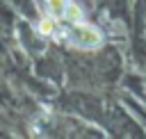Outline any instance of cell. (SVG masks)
Wrapping results in <instances>:
<instances>
[{"label":"cell","mask_w":146,"mask_h":139,"mask_svg":"<svg viewBox=\"0 0 146 139\" xmlns=\"http://www.w3.org/2000/svg\"><path fill=\"white\" fill-rule=\"evenodd\" d=\"M64 32H66L64 39H66L68 43L78 46V48H98V46L103 43L100 30H98V27H91V25H84V23L75 25L73 30H64Z\"/></svg>","instance_id":"cell-1"},{"label":"cell","mask_w":146,"mask_h":139,"mask_svg":"<svg viewBox=\"0 0 146 139\" xmlns=\"http://www.w3.org/2000/svg\"><path fill=\"white\" fill-rule=\"evenodd\" d=\"M66 2H68V0H46V7H48V11H50V14H55V16H62V18H64Z\"/></svg>","instance_id":"cell-2"},{"label":"cell","mask_w":146,"mask_h":139,"mask_svg":"<svg viewBox=\"0 0 146 139\" xmlns=\"http://www.w3.org/2000/svg\"><path fill=\"white\" fill-rule=\"evenodd\" d=\"M64 18H68V21H73V23H80V21H82V11H80V7H75L73 2H66Z\"/></svg>","instance_id":"cell-3"},{"label":"cell","mask_w":146,"mask_h":139,"mask_svg":"<svg viewBox=\"0 0 146 139\" xmlns=\"http://www.w3.org/2000/svg\"><path fill=\"white\" fill-rule=\"evenodd\" d=\"M39 32H41V34H52V32H55V23H52L50 18H43V21L39 23Z\"/></svg>","instance_id":"cell-4"}]
</instances>
